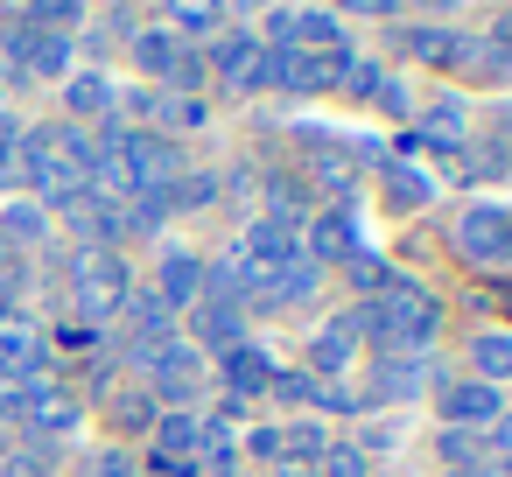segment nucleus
Here are the masks:
<instances>
[]
</instances>
